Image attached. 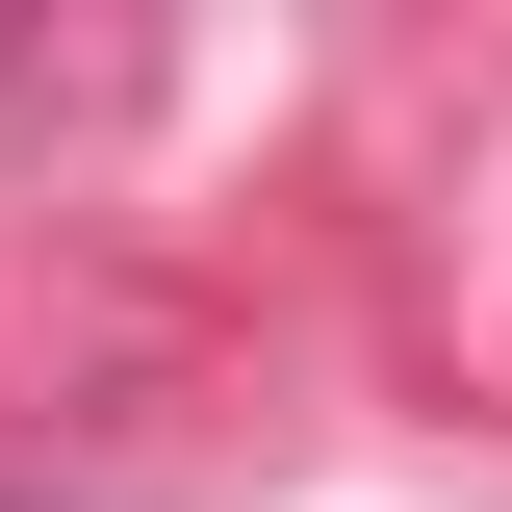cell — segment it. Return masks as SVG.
I'll return each instance as SVG.
<instances>
[{
  "instance_id": "1",
  "label": "cell",
  "mask_w": 512,
  "mask_h": 512,
  "mask_svg": "<svg viewBox=\"0 0 512 512\" xmlns=\"http://www.w3.org/2000/svg\"><path fill=\"white\" fill-rule=\"evenodd\" d=\"M0 512H128V487H26V461H0Z\"/></svg>"
}]
</instances>
